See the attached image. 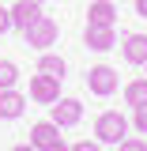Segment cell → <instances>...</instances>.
Listing matches in <instances>:
<instances>
[{
  "label": "cell",
  "mask_w": 147,
  "mask_h": 151,
  "mask_svg": "<svg viewBox=\"0 0 147 151\" xmlns=\"http://www.w3.org/2000/svg\"><path fill=\"white\" fill-rule=\"evenodd\" d=\"M83 42L91 45L94 53H106L117 45V34H113V27H98V23H87V30H83Z\"/></svg>",
  "instance_id": "obj_7"
},
{
  "label": "cell",
  "mask_w": 147,
  "mask_h": 151,
  "mask_svg": "<svg viewBox=\"0 0 147 151\" xmlns=\"http://www.w3.org/2000/svg\"><path fill=\"white\" fill-rule=\"evenodd\" d=\"M11 151H38L34 144H19V147H11Z\"/></svg>",
  "instance_id": "obj_21"
},
{
  "label": "cell",
  "mask_w": 147,
  "mask_h": 151,
  "mask_svg": "<svg viewBox=\"0 0 147 151\" xmlns=\"http://www.w3.org/2000/svg\"><path fill=\"white\" fill-rule=\"evenodd\" d=\"M87 87H91V94L106 98V94L117 91V72H113L110 64H94L91 72H87Z\"/></svg>",
  "instance_id": "obj_4"
},
{
  "label": "cell",
  "mask_w": 147,
  "mask_h": 151,
  "mask_svg": "<svg viewBox=\"0 0 147 151\" xmlns=\"http://www.w3.org/2000/svg\"><path fill=\"white\" fill-rule=\"evenodd\" d=\"M34 4H42V0H34Z\"/></svg>",
  "instance_id": "obj_22"
},
{
  "label": "cell",
  "mask_w": 147,
  "mask_h": 151,
  "mask_svg": "<svg viewBox=\"0 0 147 151\" xmlns=\"http://www.w3.org/2000/svg\"><path fill=\"white\" fill-rule=\"evenodd\" d=\"M117 151H147V144L140 140V136H125V140L117 144Z\"/></svg>",
  "instance_id": "obj_15"
},
{
  "label": "cell",
  "mask_w": 147,
  "mask_h": 151,
  "mask_svg": "<svg viewBox=\"0 0 147 151\" xmlns=\"http://www.w3.org/2000/svg\"><path fill=\"white\" fill-rule=\"evenodd\" d=\"M23 38H27L30 49H45V45H53V42H57V23H53L49 15H42V19H34V23L23 30Z\"/></svg>",
  "instance_id": "obj_2"
},
{
  "label": "cell",
  "mask_w": 147,
  "mask_h": 151,
  "mask_svg": "<svg viewBox=\"0 0 147 151\" xmlns=\"http://www.w3.org/2000/svg\"><path fill=\"white\" fill-rule=\"evenodd\" d=\"M8 12H11V27H15V30H27L34 19L45 15V12H42V4H34V0H15Z\"/></svg>",
  "instance_id": "obj_6"
},
{
  "label": "cell",
  "mask_w": 147,
  "mask_h": 151,
  "mask_svg": "<svg viewBox=\"0 0 147 151\" xmlns=\"http://www.w3.org/2000/svg\"><path fill=\"white\" fill-rule=\"evenodd\" d=\"M8 30H11V12L0 8V34H8Z\"/></svg>",
  "instance_id": "obj_18"
},
{
  "label": "cell",
  "mask_w": 147,
  "mask_h": 151,
  "mask_svg": "<svg viewBox=\"0 0 147 151\" xmlns=\"http://www.w3.org/2000/svg\"><path fill=\"white\" fill-rule=\"evenodd\" d=\"M49 110H53V117H49V121H53V125H60V129H72V125H79V121H83V102H79V98H57Z\"/></svg>",
  "instance_id": "obj_3"
},
{
  "label": "cell",
  "mask_w": 147,
  "mask_h": 151,
  "mask_svg": "<svg viewBox=\"0 0 147 151\" xmlns=\"http://www.w3.org/2000/svg\"><path fill=\"white\" fill-rule=\"evenodd\" d=\"M125 102H128L132 110L147 102V76H143V79H132L128 87H125Z\"/></svg>",
  "instance_id": "obj_13"
},
{
  "label": "cell",
  "mask_w": 147,
  "mask_h": 151,
  "mask_svg": "<svg viewBox=\"0 0 147 151\" xmlns=\"http://www.w3.org/2000/svg\"><path fill=\"white\" fill-rule=\"evenodd\" d=\"M136 132L147 136V102H143V106H136Z\"/></svg>",
  "instance_id": "obj_16"
},
{
  "label": "cell",
  "mask_w": 147,
  "mask_h": 151,
  "mask_svg": "<svg viewBox=\"0 0 147 151\" xmlns=\"http://www.w3.org/2000/svg\"><path fill=\"white\" fill-rule=\"evenodd\" d=\"M23 110H27V98L11 87V91H0V117L4 121H15V117H23Z\"/></svg>",
  "instance_id": "obj_8"
},
{
  "label": "cell",
  "mask_w": 147,
  "mask_h": 151,
  "mask_svg": "<svg viewBox=\"0 0 147 151\" xmlns=\"http://www.w3.org/2000/svg\"><path fill=\"white\" fill-rule=\"evenodd\" d=\"M136 15H140V19H147V0H136Z\"/></svg>",
  "instance_id": "obj_20"
},
{
  "label": "cell",
  "mask_w": 147,
  "mask_h": 151,
  "mask_svg": "<svg viewBox=\"0 0 147 151\" xmlns=\"http://www.w3.org/2000/svg\"><path fill=\"white\" fill-rule=\"evenodd\" d=\"M72 151H102V144H98V140H79Z\"/></svg>",
  "instance_id": "obj_17"
},
{
  "label": "cell",
  "mask_w": 147,
  "mask_h": 151,
  "mask_svg": "<svg viewBox=\"0 0 147 151\" xmlns=\"http://www.w3.org/2000/svg\"><path fill=\"white\" fill-rule=\"evenodd\" d=\"M19 83V68H15V60H0V91H11Z\"/></svg>",
  "instance_id": "obj_14"
},
{
  "label": "cell",
  "mask_w": 147,
  "mask_h": 151,
  "mask_svg": "<svg viewBox=\"0 0 147 151\" xmlns=\"http://www.w3.org/2000/svg\"><path fill=\"white\" fill-rule=\"evenodd\" d=\"M125 136H128V121H125L121 110L98 113V121H94V140H98V144H121Z\"/></svg>",
  "instance_id": "obj_1"
},
{
  "label": "cell",
  "mask_w": 147,
  "mask_h": 151,
  "mask_svg": "<svg viewBox=\"0 0 147 151\" xmlns=\"http://www.w3.org/2000/svg\"><path fill=\"white\" fill-rule=\"evenodd\" d=\"M53 140H60V125H53V121H38L34 129H30V144L34 147H45Z\"/></svg>",
  "instance_id": "obj_11"
},
{
  "label": "cell",
  "mask_w": 147,
  "mask_h": 151,
  "mask_svg": "<svg viewBox=\"0 0 147 151\" xmlns=\"http://www.w3.org/2000/svg\"><path fill=\"white\" fill-rule=\"evenodd\" d=\"M87 23L113 27V23H117V8H113V0H94L91 8H87Z\"/></svg>",
  "instance_id": "obj_10"
},
{
  "label": "cell",
  "mask_w": 147,
  "mask_h": 151,
  "mask_svg": "<svg viewBox=\"0 0 147 151\" xmlns=\"http://www.w3.org/2000/svg\"><path fill=\"white\" fill-rule=\"evenodd\" d=\"M38 151H72L64 140H53V144H45V147H38Z\"/></svg>",
  "instance_id": "obj_19"
},
{
  "label": "cell",
  "mask_w": 147,
  "mask_h": 151,
  "mask_svg": "<svg viewBox=\"0 0 147 151\" xmlns=\"http://www.w3.org/2000/svg\"><path fill=\"white\" fill-rule=\"evenodd\" d=\"M121 49H125L128 64H147V34H128L121 42Z\"/></svg>",
  "instance_id": "obj_9"
},
{
  "label": "cell",
  "mask_w": 147,
  "mask_h": 151,
  "mask_svg": "<svg viewBox=\"0 0 147 151\" xmlns=\"http://www.w3.org/2000/svg\"><path fill=\"white\" fill-rule=\"evenodd\" d=\"M143 68H147V64H143Z\"/></svg>",
  "instance_id": "obj_23"
},
{
  "label": "cell",
  "mask_w": 147,
  "mask_h": 151,
  "mask_svg": "<svg viewBox=\"0 0 147 151\" xmlns=\"http://www.w3.org/2000/svg\"><path fill=\"white\" fill-rule=\"evenodd\" d=\"M38 72H42V76H53V79H64L68 64H64V57H57V53H42V60H38Z\"/></svg>",
  "instance_id": "obj_12"
},
{
  "label": "cell",
  "mask_w": 147,
  "mask_h": 151,
  "mask_svg": "<svg viewBox=\"0 0 147 151\" xmlns=\"http://www.w3.org/2000/svg\"><path fill=\"white\" fill-rule=\"evenodd\" d=\"M30 98L34 102H42V106H53L57 98H60V79H53V76H30Z\"/></svg>",
  "instance_id": "obj_5"
}]
</instances>
